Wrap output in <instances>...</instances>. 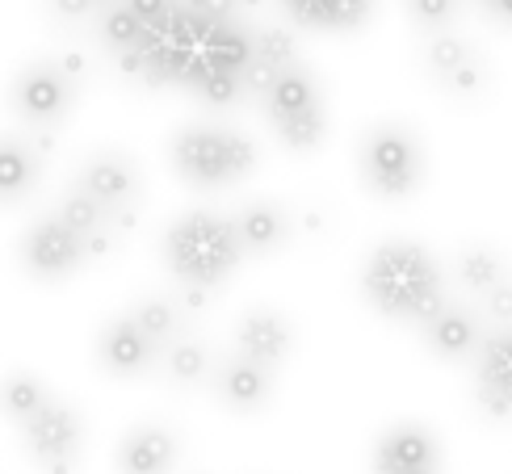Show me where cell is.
Here are the masks:
<instances>
[{
  "mask_svg": "<svg viewBox=\"0 0 512 474\" xmlns=\"http://www.w3.org/2000/svg\"><path fill=\"white\" fill-rule=\"evenodd\" d=\"M72 76L55 68V63H30L13 80V105L17 114L34 126H55L72 110Z\"/></svg>",
  "mask_w": 512,
  "mask_h": 474,
  "instance_id": "obj_8",
  "label": "cell"
},
{
  "mask_svg": "<svg viewBox=\"0 0 512 474\" xmlns=\"http://www.w3.org/2000/svg\"><path fill=\"white\" fill-rule=\"evenodd\" d=\"M30 458L47 474H72L80 458V416L68 403H51L30 424H21Z\"/></svg>",
  "mask_w": 512,
  "mask_h": 474,
  "instance_id": "obj_6",
  "label": "cell"
},
{
  "mask_svg": "<svg viewBox=\"0 0 512 474\" xmlns=\"http://www.w3.org/2000/svg\"><path fill=\"white\" fill-rule=\"evenodd\" d=\"M143 21L126 9V5H114V9H105L101 13V21H97V34H101V42L110 51H118V55H126V51H135L139 42H143Z\"/></svg>",
  "mask_w": 512,
  "mask_h": 474,
  "instance_id": "obj_27",
  "label": "cell"
},
{
  "mask_svg": "<svg viewBox=\"0 0 512 474\" xmlns=\"http://www.w3.org/2000/svg\"><path fill=\"white\" fill-rule=\"evenodd\" d=\"M122 5L131 9V13L143 21V26H156V21H160L168 9H173V0H122Z\"/></svg>",
  "mask_w": 512,
  "mask_h": 474,
  "instance_id": "obj_34",
  "label": "cell"
},
{
  "mask_svg": "<svg viewBox=\"0 0 512 474\" xmlns=\"http://www.w3.org/2000/svg\"><path fill=\"white\" fill-rule=\"evenodd\" d=\"M483 311L492 315L496 323H508V328H512V282L496 286L492 294H483Z\"/></svg>",
  "mask_w": 512,
  "mask_h": 474,
  "instance_id": "obj_33",
  "label": "cell"
},
{
  "mask_svg": "<svg viewBox=\"0 0 512 474\" xmlns=\"http://www.w3.org/2000/svg\"><path fill=\"white\" fill-rule=\"evenodd\" d=\"M487 9H492L504 26H512V0H487Z\"/></svg>",
  "mask_w": 512,
  "mask_h": 474,
  "instance_id": "obj_36",
  "label": "cell"
},
{
  "mask_svg": "<svg viewBox=\"0 0 512 474\" xmlns=\"http://www.w3.org/2000/svg\"><path fill=\"white\" fill-rule=\"evenodd\" d=\"M89 261V240L76 235L72 227H63L55 214L38 219L26 235H21V265H26L42 282H59V277L76 273Z\"/></svg>",
  "mask_w": 512,
  "mask_h": 474,
  "instance_id": "obj_5",
  "label": "cell"
},
{
  "mask_svg": "<svg viewBox=\"0 0 512 474\" xmlns=\"http://www.w3.org/2000/svg\"><path fill=\"white\" fill-rule=\"evenodd\" d=\"M408 13H412L416 26L445 34V26H450L454 13H458V0H408Z\"/></svg>",
  "mask_w": 512,
  "mask_h": 474,
  "instance_id": "obj_30",
  "label": "cell"
},
{
  "mask_svg": "<svg viewBox=\"0 0 512 474\" xmlns=\"http://www.w3.org/2000/svg\"><path fill=\"white\" fill-rule=\"evenodd\" d=\"M177 462V437L160 424H139L118 445L122 474H168Z\"/></svg>",
  "mask_w": 512,
  "mask_h": 474,
  "instance_id": "obj_13",
  "label": "cell"
},
{
  "mask_svg": "<svg viewBox=\"0 0 512 474\" xmlns=\"http://www.w3.org/2000/svg\"><path fill=\"white\" fill-rule=\"evenodd\" d=\"M374 474H441V445L424 424H395L374 445Z\"/></svg>",
  "mask_w": 512,
  "mask_h": 474,
  "instance_id": "obj_9",
  "label": "cell"
},
{
  "mask_svg": "<svg viewBox=\"0 0 512 474\" xmlns=\"http://www.w3.org/2000/svg\"><path fill=\"white\" fill-rule=\"evenodd\" d=\"M424 344L429 353H437L441 361H458L466 353L483 349V328H479V315L471 307H445L433 323H424Z\"/></svg>",
  "mask_w": 512,
  "mask_h": 474,
  "instance_id": "obj_16",
  "label": "cell"
},
{
  "mask_svg": "<svg viewBox=\"0 0 512 474\" xmlns=\"http://www.w3.org/2000/svg\"><path fill=\"white\" fill-rule=\"evenodd\" d=\"M185 5L198 17L215 21V26H227V21H236V13H240V0H185Z\"/></svg>",
  "mask_w": 512,
  "mask_h": 474,
  "instance_id": "obj_32",
  "label": "cell"
},
{
  "mask_svg": "<svg viewBox=\"0 0 512 474\" xmlns=\"http://www.w3.org/2000/svg\"><path fill=\"white\" fill-rule=\"evenodd\" d=\"M357 172L374 198H412L424 181V147L412 126L403 122H378L361 135L357 147Z\"/></svg>",
  "mask_w": 512,
  "mask_h": 474,
  "instance_id": "obj_4",
  "label": "cell"
},
{
  "mask_svg": "<svg viewBox=\"0 0 512 474\" xmlns=\"http://www.w3.org/2000/svg\"><path fill=\"white\" fill-rule=\"evenodd\" d=\"M97 357L110 374L118 378H135L143 370H152V361L160 357V344L147 336L131 315H122L114 323H105L101 336H97Z\"/></svg>",
  "mask_w": 512,
  "mask_h": 474,
  "instance_id": "obj_11",
  "label": "cell"
},
{
  "mask_svg": "<svg viewBox=\"0 0 512 474\" xmlns=\"http://www.w3.org/2000/svg\"><path fill=\"white\" fill-rule=\"evenodd\" d=\"M34 181H38L34 147L21 139H5V147H0V193H5V202H17L21 193H30Z\"/></svg>",
  "mask_w": 512,
  "mask_h": 474,
  "instance_id": "obj_21",
  "label": "cell"
},
{
  "mask_svg": "<svg viewBox=\"0 0 512 474\" xmlns=\"http://www.w3.org/2000/svg\"><path fill=\"white\" fill-rule=\"evenodd\" d=\"M479 407L487 416H512V328H500L483 340L479 349V382H475Z\"/></svg>",
  "mask_w": 512,
  "mask_h": 474,
  "instance_id": "obj_12",
  "label": "cell"
},
{
  "mask_svg": "<svg viewBox=\"0 0 512 474\" xmlns=\"http://www.w3.org/2000/svg\"><path fill=\"white\" fill-rule=\"evenodd\" d=\"M256 59H265V63H273V68H294L298 63V42H294V34L290 30H282V26H265V30H256Z\"/></svg>",
  "mask_w": 512,
  "mask_h": 474,
  "instance_id": "obj_29",
  "label": "cell"
},
{
  "mask_svg": "<svg viewBox=\"0 0 512 474\" xmlns=\"http://www.w3.org/2000/svg\"><path fill=\"white\" fill-rule=\"evenodd\" d=\"M286 13L315 30H349L366 17L370 0H282Z\"/></svg>",
  "mask_w": 512,
  "mask_h": 474,
  "instance_id": "obj_18",
  "label": "cell"
},
{
  "mask_svg": "<svg viewBox=\"0 0 512 474\" xmlns=\"http://www.w3.org/2000/svg\"><path fill=\"white\" fill-rule=\"evenodd\" d=\"M76 189H84L93 202H101L114 219H131V206H139V193H143V181H139V168L131 156L122 152H97L80 164V177H76Z\"/></svg>",
  "mask_w": 512,
  "mask_h": 474,
  "instance_id": "obj_7",
  "label": "cell"
},
{
  "mask_svg": "<svg viewBox=\"0 0 512 474\" xmlns=\"http://www.w3.org/2000/svg\"><path fill=\"white\" fill-rule=\"evenodd\" d=\"M51 407V395H47V386H42L38 378L30 374H13L5 382V412L17 420V424H30L38 412H47Z\"/></svg>",
  "mask_w": 512,
  "mask_h": 474,
  "instance_id": "obj_26",
  "label": "cell"
},
{
  "mask_svg": "<svg viewBox=\"0 0 512 474\" xmlns=\"http://www.w3.org/2000/svg\"><path fill=\"white\" fill-rule=\"evenodd\" d=\"M256 59V34H248L240 21H227V26L215 30V42H210V63L223 72H248V63Z\"/></svg>",
  "mask_w": 512,
  "mask_h": 474,
  "instance_id": "obj_23",
  "label": "cell"
},
{
  "mask_svg": "<svg viewBox=\"0 0 512 474\" xmlns=\"http://www.w3.org/2000/svg\"><path fill=\"white\" fill-rule=\"evenodd\" d=\"M248 5H261V0H240V9H248Z\"/></svg>",
  "mask_w": 512,
  "mask_h": 474,
  "instance_id": "obj_37",
  "label": "cell"
},
{
  "mask_svg": "<svg viewBox=\"0 0 512 474\" xmlns=\"http://www.w3.org/2000/svg\"><path fill=\"white\" fill-rule=\"evenodd\" d=\"M194 89L210 105H236L240 93H244V76L240 72H223V68H215V63H206L202 76L194 80Z\"/></svg>",
  "mask_w": 512,
  "mask_h": 474,
  "instance_id": "obj_28",
  "label": "cell"
},
{
  "mask_svg": "<svg viewBox=\"0 0 512 474\" xmlns=\"http://www.w3.org/2000/svg\"><path fill=\"white\" fill-rule=\"evenodd\" d=\"M361 294H366V303L378 315L408 319V323H420V328L450 307L445 286H441L437 256L412 240H387L366 256Z\"/></svg>",
  "mask_w": 512,
  "mask_h": 474,
  "instance_id": "obj_1",
  "label": "cell"
},
{
  "mask_svg": "<svg viewBox=\"0 0 512 474\" xmlns=\"http://www.w3.org/2000/svg\"><path fill=\"white\" fill-rule=\"evenodd\" d=\"M93 5H97V0H51V9H55L59 17H68V21L89 17V13H93Z\"/></svg>",
  "mask_w": 512,
  "mask_h": 474,
  "instance_id": "obj_35",
  "label": "cell"
},
{
  "mask_svg": "<svg viewBox=\"0 0 512 474\" xmlns=\"http://www.w3.org/2000/svg\"><path fill=\"white\" fill-rule=\"evenodd\" d=\"M479 59V51L471 47L466 38H458V34H433L429 42H424V68H429V76L437 80V84H445L450 76H458L462 68H471V63Z\"/></svg>",
  "mask_w": 512,
  "mask_h": 474,
  "instance_id": "obj_22",
  "label": "cell"
},
{
  "mask_svg": "<svg viewBox=\"0 0 512 474\" xmlns=\"http://www.w3.org/2000/svg\"><path fill=\"white\" fill-rule=\"evenodd\" d=\"M454 273H458V282L466 290H475V294H492L496 286L512 282V273L504 265V256L496 248H487V244H471V248H462L458 252V261H454Z\"/></svg>",
  "mask_w": 512,
  "mask_h": 474,
  "instance_id": "obj_19",
  "label": "cell"
},
{
  "mask_svg": "<svg viewBox=\"0 0 512 474\" xmlns=\"http://www.w3.org/2000/svg\"><path fill=\"white\" fill-rule=\"evenodd\" d=\"M173 168L189 185L215 189L248 177L256 168V143L240 131H223V126H206V122H189L173 135Z\"/></svg>",
  "mask_w": 512,
  "mask_h": 474,
  "instance_id": "obj_3",
  "label": "cell"
},
{
  "mask_svg": "<svg viewBox=\"0 0 512 474\" xmlns=\"http://www.w3.org/2000/svg\"><path fill=\"white\" fill-rule=\"evenodd\" d=\"M160 365H164L168 382L194 386V382H202L206 370H210V353H206V344H202V340H194V336H177V340H168L164 349H160Z\"/></svg>",
  "mask_w": 512,
  "mask_h": 474,
  "instance_id": "obj_20",
  "label": "cell"
},
{
  "mask_svg": "<svg viewBox=\"0 0 512 474\" xmlns=\"http://www.w3.org/2000/svg\"><path fill=\"white\" fill-rule=\"evenodd\" d=\"M55 219H59L63 227H72L76 235H84V240H93V235L110 231V227H105V223H110V210H105L101 202H93L84 189L63 193L59 206H55Z\"/></svg>",
  "mask_w": 512,
  "mask_h": 474,
  "instance_id": "obj_24",
  "label": "cell"
},
{
  "mask_svg": "<svg viewBox=\"0 0 512 474\" xmlns=\"http://www.w3.org/2000/svg\"><path fill=\"white\" fill-rule=\"evenodd\" d=\"M244 244L236 223L210 210H189L164 231V261L189 290H210L240 265Z\"/></svg>",
  "mask_w": 512,
  "mask_h": 474,
  "instance_id": "obj_2",
  "label": "cell"
},
{
  "mask_svg": "<svg viewBox=\"0 0 512 474\" xmlns=\"http://www.w3.org/2000/svg\"><path fill=\"white\" fill-rule=\"evenodd\" d=\"M277 80H282V68H273V63H265V59H252L248 72H244V93H256L265 101Z\"/></svg>",
  "mask_w": 512,
  "mask_h": 474,
  "instance_id": "obj_31",
  "label": "cell"
},
{
  "mask_svg": "<svg viewBox=\"0 0 512 474\" xmlns=\"http://www.w3.org/2000/svg\"><path fill=\"white\" fill-rule=\"evenodd\" d=\"M265 114L273 122V131L277 126H290V122L324 114V105H319V84H315V76L303 68V63L286 68L282 80L273 84V93L265 97Z\"/></svg>",
  "mask_w": 512,
  "mask_h": 474,
  "instance_id": "obj_14",
  "label": "cell"
},
{
  "mask_svg": "<svg viewBox=\"0 0 512 474\" xmlns=\"http://www.w3.org/2000/svg\"><path fill=\"white\" fill-rule=\"evenodd\" d=\"M294 349V323L273 307H252L236 323V357H248L265 370H277Z\"/></svg>",
  "mask_w": 512,
  "mask_h": 474,
  "instance_id": "obj_10",
  "label": "cell"
},
{
  "mask_svg": "<svg viewBox=\"0 0 512 474\" xmlns=\"http://www.w3.org/2000/svg\"><path fill=\"white\" fill-rule=\"evenodd\" d=\"M273 370H265V365H256L248 357H231L219 365L215 374V391L227 407H236V412H261V407L269 403L273 395Z\"/></svg>",
  "mask_w": 512,
  "mask_h": 474,
  "instance_id": "obj_15",
  "label": "cell"
},
{
  "mask_svg": "<svg viewBox=\"0 0 512 474\" xmlns=\"http://www.w3.org/2000/svg\"><path fill=\"white\" fill-rule=\"evenodd\" d=\"M231 223H236L244 252H273V248H282L294 231L286 206H277V202H244Z\"/></svg>",
  "mask_w": 512,
  "mask_h": 474,
  "instance_id": "obj_17",
  "label": "cell"
},
{
  "mask_svg": "<svg viewBox=\"0 0 512 474\" xmlns=\"http://www.w3.org/2000/svg\"><path fill=\"white\" fill-rule=\"evenodd\" d=\"M131 319L160 344V349H164L168 340H177V336H181V323H185V319H181V307L173 303V298H164V294L143 298V303L131 311Z\"/></svg>",
  "mask_w": 512,
  "mask_h": 474,
  "instance_id": "obj_25",
  "label": "cell"
}]
</instances>
